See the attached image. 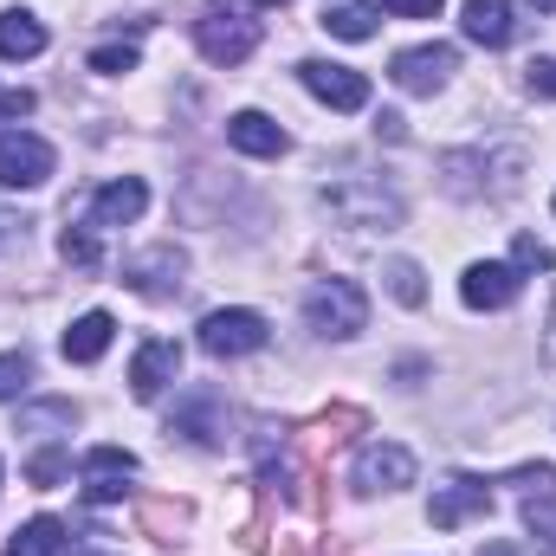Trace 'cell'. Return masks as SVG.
Masks as SVG:
<instances>
[{"label":"cell","mask_w":556,"mask_h":556,"mask_svg":"<svg viewBox=\"0 0 556 556\" xmlns=\"http://www.w3.org/2000/svg\"><path fill=\"white\" fill-rule=\"evenodd\" d=\"M304 317H311L317 337H356L369 324V298H363L356 278H324V285H311Z\"/></svg>","instance_id":"cell-1"},{"label":"cell","mask_w":556,"mask_h":556,"mask_svg":"<svg viewBox=\"0 0 556 556\" xmlns=\"http://www.w3.org/2000/svg\"><path fill=\"white\" fill-rule=\"evenodd\" d=\"M324 207H330L343 227H395V220H402V201L382 194L376 181H337V188H324Z\"/></svg>","instance_id":"cell-2"},{"label":"cell","mask_w":556,"mask_h":556,"mask_svg":"<svg viewBox=\"0 0 556 556\" xmlns=\"http://www.w3.org/2000/svg\"><path fill=\"white\" fill-rule=\"evenodd\" d=\"M201 350H207L214 363L253 356V350H266V317H260V311H207V317H201Z\"/></svg>","instance_id":"cell-3"},{"label":"cell","mask_w":556,"mask_h":556,"mask_svg":"<svg viewBox=\"0 0 556 556\" xmlns=\"http://www.w3.org/2000/svg\"><path fill=\"white\" fill-rule=\"evenodd\" d=\"M453 72H459V52L440 46V39H433V46H408V52H395V65H389V78H395L408 98H433Z\"/></svg>","instance_id":"cell-4"},{"label":"cell","mask_w":556,"mask_h":556,"mask_svg":"<svg viewBox=\"0 0 556 556\" xmlns=\"http://www.w3.org/2000/svg\"><path fill=\"white\" fill-rule=\"evenodd\" d=\"M194 46H201V59H207V65H240V59L260 46V26H253L247 13H201Z\"/></svg>","instance_id":"cell-5"},{"label":"cell","mask_w":556,"mask_h":556,"mask_svg":"<svg viewBox=\"0 0 556 556\" xmlns=\"http://www.w3.org/2000/svg\"><path fill=\"white\" fill-rule=\"evenodd\" d=\"M298 78H304V91H311L317 104H330V111H363V104H369V78H363V72H350V65L304 59V65H298Z\"/></svg>","instance_id":"cell-6"},{"label":"cell","mask_w":556,"mask_h":556,"mask_svg":"<svg viewBox=\"0 0 556 556\" xmlns=\"http://www.w3.org/2000/svg\"><path fill=\"white\" fill-rule=\"evenodd\" d=\"M356 492H402V485H415V453L408 446H395V440H376V446H363L356 453Z\"/></svg>","instance_id":"cell-7"},{"label":"cell","mask_w":556,"mask_h":556,"mask_svg":"<svg viewBox=\"0 0 556 556\" xmlns=\"http://www.w3.org/2000/svg\"><path fill=\"white\" fill-rule=\"evenodd\" d=\"M52 175V142L33 130H7L0 137V188H39Z\"/></svg>","instance_id":"cell-8"},{"label":"cell","mask_w":556,"mask_h":556,"mask_svg":"<svg viewBox=\"0 0 556 556\" xmlns=\"http://www.w3.org/2000/svg\"><path fill=\"white\" fill-rule=\"evenodd\" d=\"M518 285H525L518 266H505V260H479V266H466V278H459V298H466L472 311H505V304L518 298Z\"/></svg>","instance_id":"cell-9"},{"label":"cell","mask_w":556,"mask_h":556,"mask_svg":"<svg viewBox=\"0 0 556 556\" xmlns=\"http://www.w3.org/2000/svg\"><path fill=\"white\" fill-rule=\"evenodd\" d=\"M130 479H137V453H124V446H91V453H85V498H91V505L124 498Z\"/></svg>","instance_id":"cell-10"},{"label":"cell","mask_w":556,"mask_h":556,"mask_svg":"<svg viewBox=\"0 0 556 556\" xmlns=\"http://www.w3.org/2000/svg\"><path fill=\"white\" fill-rule=\"evenodd\" d=\"M181 273H188V253H175V247H149V253H137V260L124 266V285L142 291V298H168V291H181Z\"/></svg>","instance_id":"cell-11"},{"label":"cell","mask_w":556,"mask_h":556,"mask_svg":"<svg viewBox=\"0 0 556 556\" xmlns=\"http://www.w3.org/2000/svg\"><path fill=\"white\" fill-rule=\"evenodd\" d=\"M175 376H181V350H175L168 337H149L137 350V363H130V395H137V402H155Z\"/></svg>","instance_id":"cell-12"},{"label":"cell","mask_w":556,"mask_h":556,"mask_svg":"<svg viewBox=\"0 0 556 556\" xmlns=\"http://www.w3.org/2000/svg\"><path fill=\"white\" fill-rule=\"evenodd\" d=\"M479 511H492V492H485V479H446V485H433V505H427V518H433L440 531H453V525H466V518H479Z\"/></svg>","instance_id":"cell-13"},{"label":"cell","mask_w":556,"mask_h":556,"mask_svg":"<svg viewBox=\"0 0 556 556\" xmlns=\"http://www.w3.org/2000/svg\"><path fill=\"white\" fill-rule=\"evenodd\" d=\"M142 207H149V188H142L137 175L104 181L91 194V227H130V220H142Z\"/></svg>","instance_id":"cell-14"},{"label":"cell","mask_w":556,"mask_h":556,"mask_svg":"<svg viewBox=\"0 0 556 556\" xmlns=\"http://www.w3.org/2000/svg\"><path fill=\"white\" fill-rule=\"evenodd\" d=\"M466 39L472 46H485V52H498V46H511V0H466Z\"/></svg>","instance_id":"cell-15"},{"label":"cell","mask_w":556,"mask_h":556,"mask_svg":"<svg viewBox=\"0 0 556 556\" xmlns=\"http://www.w3.org/2000/svg\"><path fill=\"white\" fill-rule=\"evenodd\" d=\"M168 433H181V440H194V446H220V440H227V408H220L214 395H194L181 415L168 420Z\"/></svg>","instance_id":"cell-16"},{"label":"cell","mask_w":556,"mask_h":556,"mask_svg":"<svg viewBox=\"0 0 556 556\" xmlns=\"http://www.w3.org/2000/svg\"><path fill=\"white\" fill-rule=\"evenodd\" d=\"M227 142L247 149V155H285V149H291V137L278 130L266 111H240V117H227Z\"/></svg>","instance_id":"cell-17"},{"label":"cell","mask_w":556,"mask_h":556,"mask_svg":"<svg viewBox=\"0 0 556 556\" xmlns=\"http://www.w3.org/2000/svg\"><path fill=\"white\" fill-rule=\"evenodd\" d=\"M111 337H117L111 311H85V317L65 330V363H98V356L111 350Z\"/></svg>","instance_id":"cell-18"},{"label":"cell","mask_w":556,"mask_h":556,"mask_svg":"<svg viewBox=\"0 0 556 556\" xmlns=\"http://www.w3.org/2000/svg\"><path fill=\"white\" fill-rule=\"evenodd\" d=\"M39 52H46V26L26 7H7L0 13V59H39Z\"/></svg>","instance_id":"cell-19"},{"label":"cell","mask_w":556,"mask_h":556,"mask_svg":"<svg viewBox=\"0 0 556 556\" xmlns=\"http://www.w3.org/2000/svg\"><path fill=\"white\" fill-rule=\"evenodd\" d=\"M7 556H65V525H59V518H33V525H20L13 544H7Z\"/></svg>","instance_id":"cell-20"},{"label":"cell","mask_w":556,"mask_h":556,"mask_svg":"<svg viewBox=\"0 0 556 556\" xmlns=\"http://www.w3.org/2000/svg\"><path fill=\"white\" fill-rule=\"evenodd\" d=\"M142 531H149L155 544H181V531H188V505H175V498H142Z\"/></svg>","instance_id":"cell-21"},{"label":"cell","mask_w":556,"mask_h":556,"mask_svg":"<svg viewBox=\"0 0 556 556\" xmlns=\"http://www.w3.org/2000/svg\"><path fill=\"white\" fill-rule=\"evenodd\" d=\"M376 13H382L376 0H343V7L324 13V26H330L337 39H369V33H376Z\"/></svg>","instance_id":"cell-22"},{"label":"cell","mask_w":556,"mask_h":556,"mask_svg":"<svg viewBox=\"0 0 556 556\" xmlns=\"http://www.w3.org/2000/svg\"><path fill=\"white\" fill-rule=\"evenodd\" d=\"M363 427H369V415H363V408H324L311 440H317V446H337V440H350V433H363Z\"/></svg>","instance_id":"cell-23"},{"label":"cell","mask_w":556,"mask_h":556,"mask_svg":"<svg viewBox=\"0 0 556 556\" xmlns=\"http://www.w3.org/2000/svg\"><path fill=\"white\" fill-rule=\"evenodd\" d=\"M382 278H389V291H395L408 311H420V304H427V285H420V266H415V260H389V266H382Z\"/></svg>","instance_id":"cell-24"},{"label":"cell","mask_w":556,"mask_h":556,"mask_svg":"<svg viewBox=\"0 0 556 556\" xmlns=\"http://www.w3.org/2000/svg\"><path fill=\"white\" fill-rule=\"evenodd\" d=\"M59 260L78 266V273H91V266H98V240H91V227H65V233H59Z\"/></svg>","instance_id":"cell-25"},{"label":"cell","mask_w":556,"mask_h":556,"mask_svg":"<svg viewBox=\"0 0 556 556\" xmlns=\"http://www.w3.org/2000/svg\"><path fill=\"white\" fill-rule=\"evenodd\" d=\"M525 525H531V544L544 556H556V511L551 498H525Z\"/></svg>","instance_id":"cell-26"},{"label":"cell","mask_w":556,"mask_h":556,"mask_svg":"<svg viewBox=\"0 0 556 556\" xmlns=\"http://www.w3.org/2000/svg\"><path fill=\"white\" fill-rule=\"evenodd\" d=\"M91 72H104V78L137 72V46H130V39H124V46H98V52H91Z\"/></svg>","instance_id":"cell-27"},{"label":"cell","mask_w":556,"mask_h":556,"mask_svg":"<svg viewBox=\"0 0 556 556\" xmlns=\"http://www.w3.org/2000/svg\"><path fill=\"white\" fill-rule=\"evenodd\" d=\"M26 382H33V356H26V350H7V356H0V402L20 395Z\"/></svg>","instance_id":"cell-28"},{"label":"cell","mask_w":556,"mask_h":556,"mask_svg":"<svg viewBox=\"0 0 556 556\" xmlns=\"http://www.w3.org/2000/svg\"><path fill=\"white\" fill-rule=\"evenodd\" d=\"M78 420V408L72 402H46V408H26L20 415V433H39V427H72Z\"/></svg>","instance_id":"cell-29"},{"label":"cell","mask_w":556,"mask_h":556,"mask_svg":"<svg viewBox=\"0 0 556 556\" xmlns=\"http://www.w3.org/2000/svg\"><path fill=\"white\" fill-rule=\"evenodd\" d=\"M511 266H518V273H551L556 260H551V247H538V240L525 233V240H518V253H511Z\"/></svg>","instance_id":"cell-30"},{"label":"cell","mask_w":556,"mask_h":556,"mask_svg":"<svg viewBox=\"0 0 556 556\" xmlns=\"http://www.w3.org/2000/svg\"><path fill=\"white\" fill-rule=\"evenodd\" d=\"M376 7H382V13H402V20H433L446 0H376Z\"/></svg>","instance_id":"cell-31"},{"label":"cell","mask_w":556,"mask_h":556,"mask_svg":"<svg viewBox=\"0 0 556 556\" xmlns=\"http://www.w3.org/2000/svg\"><path fill=\"white\" fill-rule=\"evenodd\" d=\"M26 472H33V485H59V479H65V453H39Z\"/></svg>","instance_id":"cell-32"},{"label":"cell","mask_w":556,"mask_h":556,"mask_svg":"<svg viewBox=\"0 0 556 556\" xmlns=\"http://www.w3.org/2000/svg\"><path fill=\"white\" fill-rule=\"evenodd\" d=\"M525 72H531V91L538 98H556V59H531Z\"/></svg>","instance_id":"cell-33"},{"label":"cell","mask_w":556,"mask_h":556,"mask_svg":"<svg viewBox=\"0 0 556 556\" xmlns=\"http://www.w3.org/2000/svg\"><path fill=\"white\" fill-rule=\"evenodd\" d=\"M33 111V91H0V117H26Z\"/></svg>","instance_id":"cell-34"},{"label":"cell","mask_w":556,"mask_h":556,"mask_svg":"<svg viewBox=\"0 0 556 556\" xmlns=\"http://www.w3.org/2000/svg\"><path fill=\"white\" fill-rule=\"evenodd\" d=\"M544 356L556 363V317H551V337H544Z\"/></svg>","instance_id":"cell-35"},{"label":"cell","mask_w":556,"mask_h":556,"mask_svg":"<svg viewBox=\"0 0 556 556\" xmlns=\"http://www.w3.org/2000/svg\"><path fill=\"white\" fill-rule=\"evenodd\" d=\"M260 7H285V0H260Z\"/></svg>","instance_id":"cell-36"},{"label":"cell","mask_w":556,"mask_h":556,"mask_svg":"<svg viewBox=\"0 0 556 556\" xmlns=\"http://www.w3.org/2000/svg\"><path fill=\"white\" fill-rule=\"evenodd\" d=\"M538 7H556V0H538Z\"/></svg>","instance_id":"cell-37"}]
</instances>
